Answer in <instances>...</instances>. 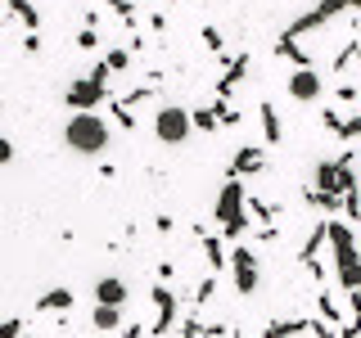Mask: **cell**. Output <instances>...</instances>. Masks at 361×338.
I'll return each mask as SVG.
<instances>
[{"label": "cell", "instance_id": "cell-1", "mask_svg": "<svg viewBox=\"0 0 361 338\" xmlns=\"http://www.w3.org/2000/svg\"><path fill=\"white\" fill-rule=\"evenodd\" d=\"M109 122L99 118V113H73V118L63 122V144L73 154H82V158H95V154H104L109 149Z\"/></svg>", "mask_w": 361, "mask_h": 338}, {"label": "cell", "instance_id": "cell-2", "mask_svg": "<svg viewBox=\"0 0 361 338\" xmlns=\"http://www.w3.org/2000/svg\"><path fill=\"white\" fill-rule=\"evenodd\" d=\"M330 244H334V262H338V280L343 289H361V248L353 239L348 221H330Z\"/></svg>", "mask_w": 361, "mask_h": 338}, {"label": "cell", "instance_id": "cell-3", "mask_svg": "<svg viewBox=\"0 0 361 338\" xmlns=\"http://www.w3.org/2000/svg\"><path fill=\"white\" fill-rule=\"evenodd\" d=\"M244 208H248V194H244L240 176H231V180L221 185V194H217V221L226 225L221 234H231V239H240V234L248 230V217H244Z\"/></svg>", "mask_w": 361, "mask_h": 338}, {"label": "cell", "instance_id": "cell-4", "mask_svg": "<svg viewBox=\"0 0 361 338\" xmlns=\"http://www.w3.org/2000/svg\"><path fill=\"white\" fill-rule=\"evenodd\" d=\"M190 131H195V122H190V108H180V104H163L154 113V135L163 144H185L190 140Z\"/></svg>", "mask_w": 361, "mask_h": 338}, {"label": "cell", "instance_id": "cell-5", "mask_svg": "<svg viewBox=\"0 0 361 338\" xmlns=\"http://www.w3.org/2000/svg\"><path fill=\"white\" fill-rule=\"evenodd\" d=\"M343 9H353V0H316V5H312V9H307V14H302V18H293V23H289V32H285V37H289V41L307 37V32L325 27V23H330V18H338V14H343Z\"/></svg>", "mask_w": 361, "mask_h": 338}, {"label": "cell", "instance_id": "cell-6", "mask_svg": "<svg viewBox=\"0 0 361 338\" xmlns=\"http://www.w3.org/2000/svg\"><path fill=\"white\" fill-rule=\"evenodd\" d=\"M63 99H68V108H73V113H95L109 99V86H99L95 77H77V82L68 86Z\"/></svg>", "mask_w": 361, "mask_h": 338}, {"label": "cell", "instance_id": "cell-7", "mask_svg": "<svg viewBox=\"0 0 361 338\" xmlns=\"http://www.w3.org/2000/svg\"><path fill=\"white\" fill-rule=\"evenodd\" d=\"M231 270H235V293H240V298H248V293L262 284V270H257L253 248H235V253H231Z\"/></svg>", "mask_w": 361, "mask_h": 338}, {"label": "cell", "instance_id": "cell-8", "mask_svg": "<svg viewBox=\"0 0 361 338\" xmlns=\"http://www.w3.org/2000/svg\"><path fill=\"white\" fill-rule=\"evenodd\" d=\"M289 95L298 99V104H316V99L325 95L321 68H293V73H289Z\"/></svg>", "mask_w": 361, "mask_h": 338}, {"label": "cell", "instance_id": "cell-9", "mask_svg": "<svg viewBox=\"0 0 361 338\" xmlns=\"http://www.w3.org/2000/svg\"><path fill=\"white\" fill-rule=\"evenodd\" d=\"M154 325H149V334H167V330H172V325H176V293L172 289H167L163 284V280H158V284H154Z\"/></svg>", "mask_w": 361, "mask_h": 338}, {"label": "cell", "instance_id": "cell-10", "mask_svg": "<svg viewBox=\"0 0 361 338\" xmlns=\"http://www.w3.org/2000/svg\"><path fill=\"white\" fill-rule=\"evenodd\" d=\"M95 302H104V307H122V302H127V280L104 275V280L95 284Z\"/></svg>", "mask_w": 361, "mask_h": 338}, {"label": "cell", "instance_id": "cell-11", "mask_svg": "<svg viewBox=\"0 0 361 338\" xmlns=\"http://www.w3.org/2000/svg\"><path fill=\"white\" fill-rule=\"evenodd\" d=\"M199 244H203V253H208V266H212V275H217V270H231V253H226V248L212 239L208 230H199Z\"/></svg>", "mask_w": 361, "mask_h": 338}, {"label": "cell", "instance_id": "cell-12", "mask_svg": "<svg viewBox=\"0 0 361 338\" xmlns=\"http://www.w3.org/2000/svg\"><path fill=\"white\" fill-rule=\"evenodd\" d=\"M244 172H262V149H257V144H244V149L235 154L231 176H244Z\"/></svg>", "mask_w": 361, "mask_h": 338}, {"label": "cell", "instance_id": "cell-13", "mask_svg": "<svg viewBox=\"0 0 361 338\" xmlns=\"http://www.w3.org/2000/svg\"><path fill=\"white\" fill-rule=\"evenodd\" d=\"M73 289H50V293H41L37 298V311H73Z\"/></svg>", "mask_w": 361, "mask_h": 338}, {"label": "cell", "instance_id": "cell-14", "mask_svg": "<svg viewBox=\"0 0 361 338\" xmlns=\"http://www.w3.org/2000/svg\"><path fill=\"white\" fill-rule=\"evenodd\" d=\"M90 325H95L99 334H113L122 325V307H104V302H95V311H90Z\"/></svg>", "mask_w": 361, "mask_h": 338}, {"label": "cell", "instance_id": "cell-15", "mask_svg": "<svg viewBox=\"0 0 361 338\" xmlns=\"http://www.w3.org/2000/svg\"><path fill=\"white\" fill-rule=\"evenodd\" d=\"M221 118H226V104H221V99H217L212 108H195V113H190L195 131H217V127H221Z\"/></svg>", "mask_w": 361, "mask_h": 338}, {"label": "cell", "instance_id": "cell-16", "mask_svg": "<svg viewBox=\"0 0 361 338\" xmlns=\"http://www.w3.org/2000/svg\"><path fill=\"white\" fill-rule=\"evenodd\" d=\"M248 73V54H240V59H231V68H226V77L217 82V99H226L235 86H240V77Z\"/></svg>", "mask_w": 361, "mask_h": 338}, {"label": "cell", "instance_id": "cell-17", "mask_svg": "<svg viewBox=\"0 0 361 338\" xmlns=\"http://www.w3.org/2000/svg\"><path fill=\"white\" fill-rule=\"evenodd\" d=\"M276 54H285V59H293L298 68H316V63H312V54L302 50L298 41H289V37H280V41H276Z\"/></svg>", "mask_w": 361, "mask_h": 338}, {"label": "cell", "instance_id": "cell-18", "mask_svg": "<svg viewBox=\"0 0 361 338\" xmlns=\"http://www.w3.org/2000/svg\"><path fill=\"white\" fill-rule=\"evenodd\" d=\"M316 320H276L267 325V338H289V334H312Z\"/></svg>", "mask_w": 361, "mask_h": 338}, {"label": "cell", "instance_id": "cell-19", "mask_svg": "<svg viewBox=\"0 0 361 338\" xmlns=\"http://www.w3.org/2000/svg\"><path fill=\"white\" fill-rule=\"evenodd\" d=\"M257 118H262V135H267V144H276V140H280V118H276V104H257Z\"/></svg>", "mask_w": 361, "mask_h": 338}, {"label": "cell", "instance_id": "cell-20", "mask_svg": "<svg viewBox=\"0 0 361 338\" xmlns=\"http://www.w3.org/2000/svg\"><path fill=\"white\" fill-rule=\"evenodd\" d=\"M9 5H14V9H18V18H23V23H27V27H32V32H37V23H41V14H37V9H32V5H27V0H9Z\"/></svg>", "mask_w": 361, "mask_h": 338}, {"label": "cell", "instance_id": "cell-21", "mask_svg": "<svg viewBox=\"0 0 361 338\" xmlns=\"http://www.w3.org/2000/svg\"><path fill=\"white\" fill-rule=\"evenodd\" d=\"M212 293H217V275H208V280L199 284V293H195V307H208V302H212Z\"/></svg>", "mask_w": 361, "mask_h": 338}, {"label": "cell", "instance_id": "cell-22", "mask_svg": "<svg viewBox=\"0 0 361 338\" xmlns=\"http://www.w3.org/2000/svg\"><path fill=\"white\" fill-rule=\"evenodd\" d=\"M203 41H208V50H217V59L226 54V41H221V32H217V27H203Z\"/></svg>", "mask_w": 361, "mask_h": 338}, {"label": "cell", "instance_id": "cell-23", "mask_svg": "<svg viewBox=\"0 0 361 338\" xmlns=\"http://www.w3.org/2000/svg\"><path fill=\"white\" fill-rule=\"evenodd\" d=\"M338 135H343V140H357V135H361V113H357V118H343Z\"/></svg>", "mask_w": 361, "mask_h": 338}, {"label": "cell", "instance_id": "cell-24", "mask_svg": "<svg viewBox=\"0 0 361 338\" xmlns=\"http://www.w3.org/2000/svg\"><path fill=\"white\" fill-rule=\"evenodd\" d=\"M104 63H109V73H122V68L131 63V54H127V50H113V54H109Z\"/></svg>", "mask_w": 361, "mask_h": 338}, {"label": "cell", "instance_id": "cell-25", "mask_svg": "<svg viewBox=\"0 0 361 338\" xmlns=\"http://www.w3.org/2000/svg\"><path fill=\"white\" fill-rule=\"evenodd\" d=\"M77 45H82V50H95V45H99L95 27H82V32H77Z\"/></svg>", "mask_w": 361, "mask_h": 338}, {"label": "cell", "instance_id": "cell-26", "mask_svg": "<svg viewBox=\"0 0 361 338\" xmlns=\"http://www.w3.org/2000/svg\"><path fill=\"white\" fill-rule=\"evenodd\" d=\"M23 334V320H18V315H14V320H5V325H0V338H18Z\"/></svg>", "mask_w": 361, "mask_h": 338}, {"label": "cell", "instance_id": "cell-27", "mask_svg": "<svg viewBox=\"0 0 361 338\" xmlns=\"http://www.w3.org/2000/svg\"><path fill=\"white\" fill-rule=\"evenodd\" d=\"M23 50H27V54L41 50V37H37V32H27V37H23Z\"/></svg>", "mask_w": 361, "mask_h": 338}, {"label": "cell", "instance_id": "cell-28", "mask_svg": "<svg viewBox=\"0 0 361 338\" xmlns=\"http://www.w3.org/2000/svg\"><path fill=\"white\" fill-rule=\"evenodd\" d=\"M9 158H14V144H9V140H5V135H0V167H5V163H9Z\"/></svg>", "mask_w": 361, "mask_h": 338}, {"label": "cell", "instance_id": "cell-29", "mask_svg": "<svg viewBox=\"0 0 361 338\" xmlns=\"http://www.w3.org/2000/svg\"><path fill=\"white\" fill-rule=\"evenodd\" d=\"M90 77H95V82L104 86V82H109V63H95V68H90Z\"/></svg>", "mask_w": 361, "mask_h": 338}, {"label": "cell", "instance_id": "cell-30", "mask_svg": "<svg viewBox=\"0 0 361 338\" xmlns=\"http://www.w3.org/2000/svg\"><path fill=\"white\" fill-rule=\"evenodd\" d=\"M122 338H145V325H127V330H122Z\"/></svg>", "mask_w": 361, "mask_h": 338}, {"label": "cell", "instance_id": "cell-31", "mask_svg": "<svg viewBox=\"0 0 361 338\" xmlns=\"http://www.w3.org/2000/svg\"><path fill=\"white\" fill-rule=\"evenodd\" d=\"M353 9H361V0H353Z\"/></svg>", "mask_w": 361, "mask_h": 338}, {"label": "cell", "instance_id": "cell-32", "mask_svg": "<svg viewBox=\"0 0 361 338\" xmlns=\"http://www.w3.org/2000/svg\"><path fill=\"white\" fill-rule=\"evenodd\" d=\"M357 248H361V244H357Z\"/></svg>", "mask_w": 361, "mask_h": 338}]
</instances>
